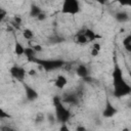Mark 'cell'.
<instances>
[{
  "label": "cell",
  "mask_w": 131,
  "mask_h": 131,
  "mask_svg": "<svg viewBox=\"0 0 131 131\" xmlns=\"http://www.w3.org/2000/svg\"><path fill=\"white\" fill-rule=\"evenodd\" d=\"M25 48H24V46L18 42V41H15V43H14V53L16 54V55H18V56H20V55H23V54H25Z\"/></svg>",
  "instance_id": "cell-7"
},
{
  "label": "cell",
  "mask_w": 131,
  "mask_h": 131,
  "mask_svg": "<svg viewBox=\"0 0 131 131\" xmlns=\"http://www.w3.org/2000/svg\"><path fill=\"white\" fill-rule=\"evenodd\" d=\"M35 1H40V0H35Z\"/></svg>",
  "instance_id": "cell-22"
},
{
  "label": "cell",
  "mask_w": 131,
  "mask_h": 131,
  "mask_svg": "<svg viewBox=\"0 0 131 131\" xmlns=\"http://www.w3.org/2000/svg\"><path fill=\"white\" fill-rule=\"evenodd\" d=\"M67 84H68V79L63 75H58L54 81V85L58 89H63Z\"/></svg>",
  "instance_id": "cell-5"
},
{
  "label": "cell",
  "mask_w": 131,
  "mask_h": 131,
  "mask_svg": "<svg viewBox=\"0 0 131 131\" xmlns=\"http://www.w3.org/2000/svg\"><path fill=\"white\" fill-rule=\"evenodd\" d=\"M84 35L86 36V38L88 39V41H93V40L99 38L98 35H96L92 30H89V29H87V30L84 31Z\"/></svg>",
  "instance_id": "cell-8"
},
{
  "label": "cell",
  "mask_w": 131,
  "mask_h": 131,
  "mask_svg": "<svg viewBox=\"0 0 131 131\" xmlns=\"http://www.w3.org/2000/svg\"><path fill=\"white\" fill-rule=\"evenodd\" d=\"M76 42H77L78 44L84 45V44H86V43L88 42V39L86 38V36L84 35V33H80V34H78L77 37H76Z\"/></svg>",
  "instance_id": "cell-10"
},
{
  "label": "cell",
  "mask_w": 131,
  "mask_h": 131,
  "mask_svg": "<svg viewBox=\"0 0 131 131\" xmlns=\"http://www.w3.org/2000/svg\"><path fill=\"white\" fill-rule=\"evenodd\" d=\"M90 54H91V56L95 57V56H97V55L99 54V51L96 50V49H94V48H91V50H90Z\"/></svg>",
  "instance_id": "cell-16"
},
{
  "label": "cell",
  "mask_w": 131,
  "mask_h": 131,
  "mask_svg": "<svg viewBox=\"0 0 131 131\" xmlns=\"http://www.w3.org/2000/svg\"><path fill=\"white\" fill-rule=\"evenodd\" d=\"M123 45L125 47V49L127 51H130L131 50V36L128 35L124 40H123Z\"/></svg>",
  "instance_id": "cell-13"
},
{
  "label": "cell",
  "mask_w": 131,
  "mask_h": 131,
  "mask_svg": "<svg viewBox=\"0 0 131 131\" xmlns=\"http://www.w3.org/2000/svg\"><path fill=\"white\" fill-rule=\"evenodd\" d=\"M76 73H77V75L79 76V77H82V78H84V77H86L87 75H88V71H87V68L85 67V66H79L78 68H77V70H76Z\"/></svg>",
  "instance_id": "cell-9"
},
{
  "label": "cell",
  "mask_w": 131,
  "mask_h": 131,
  "mask_svg": "<svg viewBox=\"0 0 131 131\" xmlns=\"http://www.w3.org/2000/svg\"><path fill=\"white\" fill-rule=\"evenodd\" d=\"M5 16H6V11H5V10L1 11V12H0V21H2Z\"/></svg>",
  "instance_id": "cell-19"
},
{
  "label": "cell",
  "mask_w": 131,
  "mask_h": 131,
  "mask_svg": "<svg viewBox=\"0 0 131 131\" xmlns=\"http://www.w3.org/2000/svg\"><path fill=\"white\" fill-rule=\"evenodd\" d=\"M26 93H27V97H28L29 99H35V98L38 96V94L36 93V91L33 90V89L30 88V87H26Z\"/></svg>",
  "instance_id": "cell-11"
},
{
  "label": "cell",
  "mask_w": 131,
  "mask_h": 131,
  "mask_svg": "<svg viewBox=\"0 0 131 131\" xmlns=\"http://www.w3.org/2000/svg\"><path fill=\"white\" fill-rule=\"evenodd\" d=\"M31 48L33 49L34 52H40V51L42 50V46L39 45V44H33V45L31 46Z\"/></svg>",
  "instance_id": "cell-14"
},
{
  "label": "cell",
  "mask_w": 131,
  "mask_h": 131,
  "mask_svg": "<svg viewBox=\"0 0 131 131\" xmlns=\"http://www.w3.org/2000/svg\"><path fill=\"white\" fill-rule=\"evenodd\" d=\"M10 74L14 79L18 81H23L26 76V70L19 66H13L10 68Z\"/></svg>",
  "instance_id": "cell-4"
},
{
  "label": "cell",
  "mask_w": 131,
  "mask_h": 131,
  "mask_svg": "<svg viewBox=\"0 0 131 131\" xmlns=\"http://www.w3.org/2000/svg\"><path fill=\"white\" fill-rule=\"evenodd\" d=\"M113 78H114L115 95L117 97H122V96H125V95L129 94L131 88H130L129 84L124 81L122 71L119 67H116V69L113 73Z\"/></svg>",
  "instance_id": "cell-1"
},
{
  "label": "cell",
  "mask_w": 131,
  "mask_h": 131,
  "mask_svg": "<svg viewBox=\"0 0 131 131\" xmlns=\"http://www.w3.org/2000/svg\"><path fill=\"white\" fill-rule=\"evenodd\" d=\"M117 114V110L115 108V106H113V104H111L108 101L106 102V105L104 107V111H103V117H106V118H111L113 116H115Z\"/></svg>",
  "instance_id": "cell-6"
},
{
  "label": "cell",
  "mask_w": 131,
  "mask_h": 131,
  "mask_svg": "<svg viewBox=\"0 0 131 131\" xmlns=\"http://www.w3.org/2000/svg\"><path fill=\"white\" fill-rule=\"evenodd\" d=\"M80 11V4L78 0H63L61 5V12L66 14H76Z\"/></svg>",
  "instance_id": "cell-2"
},
{
  "label": "cell",
  "mask_w": 131,
  "mask_h": 131,
  "mask_svg": "<svg viewBox=\"0 0 131 131\" xmlns=\"http://www.w3.org/2000/svg\"><path fill=\"white\" fill-rule=\"evenodd\" d=\"M95 1H96V2H98L99 4H102V5H103V4H105L108 0H95Z\"/></svg>",
  "instance_id": "cell-20"
},
{
  "label": "cell",
  "mask_w": 131,
  "mask_h": 131,
  "mask_svg": "<svg viewBox=\"0 0 131 131\" xmlns=\"http://www.w3.org/2000/svg\"><path fill=\"white\" fill-rule=\"evenodd\" d=\"M56 116H57L58 121H60L62 124H66V122L70 118V113L62 104L57 103L56 104Z\"/></svg>",
  "instance_id": "cell-3"
},
{
  "label": "cell",
  "mask_w": 131,
  "mask_h": 131,
  "mask_svg": "<svg viewBox=\"0 0 131 131\" xmlns=\"http://www.w3.org/2000/svg\"><path fill=\"white\" fill-rule=\"evenodd\" d=\"M6 117H8V115L2 108H0V118H6Z\"/></svg>",
  "instance_id": "cell-18"
},
{
  "label": "cell",
  "mask_w": 131,
  "mask_h": 131,
  "mask_svg": "<svg viewBox=\"0 0 131 131\" xmlns=\"http://www.w3.org/2000/svg\"><path fill=\"white\" fill-rule=\"evenodd\" d=\"M36 74V71H34V70H32V71H30V75L32 76V75H35Z\"/></svg>",
  "instance_id": "cell-21"
},
{
  "label": "cell",
  "mask_w": 131,
  "mask_h": 131,
  "mask_svg": "<svg viewBox=\"0 0 131 131\" xmlns=\"http://www.w3.org/2000/svg\"><path fill=\"white\" fill-rule=\"evenodd\" d=\"M23 36H24V38L27 39V40H32L33 37H34V33H33L32 30H30V29L27 28V29H25V30L23 31Z\"/></svg>",
  "instance_id": "cell-12"
},
{
  "label": "cell",
  "mask_w": 131,
  "mask_h": 131,
  "mask_svg": "<svg viewBox=\"0 0 131 131\" xmlns=\"http://www.w3.org/2000/svg\"><path fill=\"white\" fill-rule=\"evenodd\" d=\"M118 3H120L122 6H129L131 4V0H116Z\"/></svg>",
  "instance_id": "cell-15"
},
{
  "label": "cell",
  "mask_w": 131,
  "mask_h": 131,
  "mask_svg": "<svg viewBox=\"0 0 131 131\" xmlns=\"http://www.w3.org/2000/svg\"><path fill=\"white\" fill-rule=\"evenodd\" d=\"M92 48H94V49H96V50L100 51V49H101V46H100V44H99L98 42H95V43H93V45H92Z\"/></svg>",
  "instance_id": "cell-17"
}]
</instances>
